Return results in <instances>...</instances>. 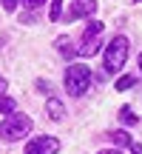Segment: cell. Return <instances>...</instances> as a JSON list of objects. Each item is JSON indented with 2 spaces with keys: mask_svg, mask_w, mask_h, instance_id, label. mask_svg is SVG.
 <instances>
[{
  "mask_svg": "<svg viewBox=\"0 0 142 154\" xmlns=\"http://www.w3.org/2000/svg\"><path fill=\"white\" fill-rule=\"evenodd\" d=\"M88 83H91V69L82 66V63H74L66 72V91L71 97H82L88 91Z\"/></svg>",
  "mask_w": 142,
  "mask_h": 154,
  "instance_id": "1",
  "label": "cell"
},
{
  "mask_svg": "<svg viewBox=\"0 0 142 154\" xmlns=\"http://www.w3.org/2000/svg\"><path fill=\"white\" fill-rule=\"evenodd\" d=\"M125 60H128V37L117 34L108 43V49H105V69L108 72H120L125 66Z\"/></svg>",
  "mask_w": 142,
  "mask_h": 154,
  "instance_id": "2",
  "label": "cell"
},
{
  "mask_svg": "<svg viewBox=\"0 0 142 154\" xmlns=\"http://www.w3.org/2000/svg\"><path fill=\"white\" fill-rule=\"evenodd\" d=\"M31 117H26V114H9L3 120V126H0V137L3 140H20V137H26L28 131H31Z\"/></svg>",
  "mask_w": 142,
  "mask_h": 154,
  "instance_id": "3",
  "label": "cell"
},
{
  "mask_svg": "<svg viewBox=\"0 0 142 154\" xmlns=\"http://www.w3.org/2000/svg\"><path fill=\"white\" fill-rule=\"evenodd\" d=\"M60 151V140L57 137H37V140H28L26 154H54Z\"/></svg>",
  "mask_w": 142,
  "mask_h": 154,
  "instance_id": "4",
  "label": "cell"
},
{
  "mask_svg": "<svg viewBox=\"0 0 142 154\" xmlns=\"http://www.w3.org/2000/svg\"><path fill=\"white\" fill-rule=\"evenodd\" d=\"M94 11H97V3H94V0H74V3H71V20H74V17H85V14H94Z\"/></svg>",
  "mask_w": 142,
  "mask_h": 154,
  "instance_id": "5",
  "label": "cell"
},
{
  "mask_svg": "<svg viewBox=\"0 0 142 154\" xmlns=\"http://www.w3.org/2000/svg\"><path fill=\"white\" fill-rule=\"evenodd\" d=\"M99 46H102V40H99V37H85V40L80 43V49H77V51H80L82 57H94V54L99 51Z\"/></svg>",
  "mask_w": 142,
  "mask_h": 154,
  "instance_id": "6",
  "label": "cell"
},
{
  "mask_svg": "<svg viewBox=\"0 0 142 154\" xmlns=\"http://www.w3.org/2000/svg\"><path fill=\"white\" fill-rule=\"evenodd\" d=\"M46 111H49V120H63V117H66V109H63V103L57 97H49Z\"/></svg>",
  "mask_w": 142,
  "mask_h": 154,
  "instance_id": "7",
  "label": "cell"
},
{
  "mask_svg": "<svg viewBox=\"0 0 142 154\" xmlns=\"http://www.w3.org/2000/svg\"><path fill=\"white\" fill-rule=\"evenodd\" d=\"M108 137H111V143H117V146H120V149H125V146H131V143H134V140L128 137L125 131H111Z\"/></svg>",
  "mask_w": 142,
  "mask_h": 154,
  "instance_id": "8",
  "label": "cell"
},
{
  "mask_svg": "<svg viewBox=\"0 0 142 154\" xmlns=\"http://www.w3.org/2000/svg\"><path fill=\"white\" fill-rule=\"evenodd\" d=\"M120 120L125 123V126H134V123H137V114H134L131 106H122V109H120Z\"/></svg>",
  "mask_w": 142,
  "mask_h": 154,
  "instance_id": "9",
  "label": "cell"
},
{
  "mask_svg": "<svg viewBox=\"0 0 142 154\" xmlns=\"http://www.w3.org/2000/svg\"><path fill=\"white\" fill-rule=\"evenodd\" d=\"M57 49H60L63 57H71V54L77 51V49H71V40H68V37H60V40H57Z\"/></svg>",
  "mask_w": 142,
  "mask_h": 154,
  "instance_id": "10",
  "label": "cell"
},
{
  "mask_svg": "<svg viewBox=\"0 0 142 154\" xmlns=\"http://www.w3.org/2000/svg\"><path fill=\"white\" fill-rule=\"evenodd\" d=\"M102 23H99V20H91V23H88V29H85V37H99V34H102Z\"/></svg>",
  "mask_w": 142,
  "mask_h": 154,
  "instance_id": "11",
  "label": "cell"
},
{
  "mask_svg": "<svg viewBox=\"0 0 142 154\" xmlns=\"http://www.w3.org/2000/svg\"><path fill=\"white\" fill-rule=\"evenodd\" d=\"M0 114H14V100L11 97H0Z\"/></svg>",
  "mask_w": 142,
  "mask_h": 154,
  "instance_id": "12",
  "label": "cell"
},
{
  "mask_svg": "<svg viewBox=\"0 0 142 154\" xmlns=\"http://www.w3.org/2000/svg\"><path fill=\"white\" fill-rule=\"evenodd\" d=\"M134 83H137V80H134L131 74H128V77H120V80H117V91H125V88H131Z\"/></svg>",
  "mask_w": 142,
  "mask_h": 154,
  "instance_id": "13",
  "label": "cell"
},
{
  "mask_svg": "<svg viewBox=\"0 0 142 154\" xmlns=\"http://www.w3.org/2000/svg\"><path fill=\"white\" fill-rule=\"evenodd\" d=\"M60 11H63V0H51V9H49V17H51V20H57V17H60Z\"/></svg>",
  "mask_w": 142,
  "mask_h": 154,
  "instance_id": "14",
  "label": "cell"
},
{
  "mask_svg": "<svg viewBox=\"0 0 142 154\" xmlns=\"http://www.w3.org/2000/svg\"><path fill=\"white\" fill-rule=\"evenodd\" d=\"M34 20H37V17H34V11H26V14H20V23H23V26H34Z\"/></svg>",
  "mask_w": 142,
  "mask_h": 154,
  "instance_id": "15",
  "label": "cell"
},
{
  "mask_svg": "<svg viewBox=\"0 0 142 154\" xmlns=\"http://www.w3.org/2000/svg\"><path fill=\"white\" fill-rule=\"evenodd\" d=\"M43 3H46V0H26V9H31V11H34V9H40Z\"/></svg>",
  "mask_w": 142,
  "mask_h": 154,
  "instance_id": "16",
  "label": "cell"
},
{
  "mask_svg": "<svg viewBox=\"0 0 142 154\" xmlns=\"http://www.w3.org/2000/svg\"><path fill=\"white\" fill-rule=\"evenodd\" d=\"M14 6H17V0H3V9L6 11H14Z\"/></svg>",
  "mask_w": 142,
  "mask_h": 154,
  "instance_id": "17",
  "label": "cell"
},
{
  "mask_svg": "<svg viewBox=\"0 0 142 154\" xmlns=\"http://www.w3.org/2000/svg\"><path fill=\"white\" fill-rule=\"evenodd\" d=\"M131 151L134 154H142V143H131Z\"/></svg>",
  "mask_w": 142,
  "mask_h": 154,
  "instance_id": "18",
  "label": "cell"
},
{
  "mask_svg": "<svg viewBox=\"0 0 142 154\" xmlns=\"http://www.w3.org/2000/svg\"><path fill=\"white\" fill-rule=\"evenodd\" d=\"M97 154H122V151H97Z\"/></svg>",
  "mask_w": 142,
  "mask_h": 154,
  "instance_id": "19",
  "label": "cell"
},
{
  "mask_svg": "<svg viewBox=\"0 0 142 154\" xmlns=\"http://www.w3.org/2000/svg\"><path fill=\"white\" fill-rule=\"evenodd\" d=\"M0 91H6V80H0Z\"/></svg>",
  "mask_w": 142,
  "mask_h": 154,
  "instance_id": "20",
  "label": "cell"
},
{
  "mask_svg": "<svg viewBox=\"0 0 142 154\" xmlns=\"http://www.w3.org/2000/svg\"><path fill=\"white\" fill-rule=\"evenodd\" d=\"M139 72H142V51H139Z\"/></svg>",
  "mask_w": 142,
  "mask_h": 154,
  "instance_id": "21",
  "label": "cell"
},
{
  "mask_svg": "<svg viewBox=\"0 0 142 154\" xmlns=\"http://www.w3.org/2000/svg\"><path fill=\"white\" fill-rule=\"evenodd\" d=\"M137 3H142V0H137Z\"/></svg>",
  "mask_w": 142,
  "mask_h": 154,
  "instance_id": "22",
  "label": "cell"
}]
</instances>
